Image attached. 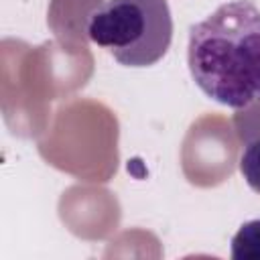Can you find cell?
<instances>
[{"label": "cell", "instance_id": "cell-1", "mask_svg": "<svg viewBox=\"0 0 260 260\" xmlns=\"http://www.w3.org/2000/svg\"><path fill=\"white\" fill-rule=\"evenodd\" d=\"M187 65L197 87L234 110L260 100V8L252 0L217 6L189 28Z\"/></svg>", "mask_w": 260, "mask_h": 260}, {"label": "cell", "instance_id": "cell-2", "mask_svg": "<svg viewBox=\"0 0 260 260\" xmlns=\"http://www.w3.org/2000/svg\"><path fill=\"white\" fill-rule=\"evenodd\" d=\"M89 39L120 65H154L171 47L173 16L167 0H106L87 20Z\"/></svg>", "mask_w": 260, "mask_h": 260}, {"label": "cell", "instance_id": "cell-3", "mask_svg": "<svg viewBox=\"0 0 260 260\" xmlns=\"http://www.w3.org/2000/svg\"><path fill=\"white\" fill-rule=\"evenodd\" d=\"M234 260H260V219H252L240 225L232 238Z\"/></svg>", "mask_w": 260, "mask_h": 260}, {"label": "cell", "instance_id": "cell-4", "mask_svg": "<svg viewBox=\"0 0 260 260\" xmlns=\"http://www.w3.org/2000/svg\"><path fill=\"white\" fill-rule=\"evenodd\" d=\"M240 173L246 183L260 193V136L246 142V148L240 156Z\"/></svg>", "mask_w": 260, "mask_h": 260}]
</instances>
